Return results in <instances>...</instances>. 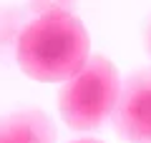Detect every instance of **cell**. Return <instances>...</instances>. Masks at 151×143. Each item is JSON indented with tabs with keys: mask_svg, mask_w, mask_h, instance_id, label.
<instances>
[{
	"mask_svg": "<svg viewBox=\"0 0 151 143\" xmlns=\"http://www.w3.org/2000/svg\"><path fill=\"white\" fill-rule=\"evenodd\" d=\"M88 48L91 38L81 18L63 8H50L20 30L15 60L38 83H68L88 63Z\"/></svg>",
	"mask_w": 151,
	"mask_h": 143,
	"instance_id": "1",
	"label": "cell"
},
{
	"mask_svg": "<svg viewBox=\"0 0 151 143\" xmlns=\"http://www.w3.org/2000/svg\"><path fill=\"white\" fill-rule=\"evenodd\" d=\"M119 95L121 78L116 65L103 55H91L81 73H76L60 88V118L76 131H93L108 116H113Z\"/></svg>",
	"mask_w": 151,
	"mask_h": 143,
	"instance_id": "2",
	"label": "cell"
},
{
	"mask_svg": "<svg viewBox=\"0 0 151 143\" xmlns=\"http://www.w3.org/2000/svg\"><path fill=\"white\" fill-rule=\"evenodd\" d=\"M113 126L131 143H151V75L134 73L121 83Z\"/></svg>",
	"mask_w": 151,
	"mask_h": 143,
	"instance_id": "3",
	"label": "cell"
},
{
	"mask_svg": "<svg viewBox=\"0 0 151 143\" xmlns=\"http://www.w3.org/2000/svg\"><path fill=\"white\" fill-rule=\"evenodd\" d=\"M55 128L38 108L18 111L0 118V143H53Z\"/></svg>",
	"mask_w": 151,
	"mask_h": 143,
	"instance_id": "4",
	"label": "cell"
},
{
	"mask_svg": "<svg viewBox=\"0 0 151 143\" xmlns=\"http://www.w3.org/2000/svg\"><path fill=\"white\" fill-rule=\"evenodd\" d=\"M146 50L151 53V20H149V25H146Z\"/></svg>",
	"mask_w": 151,
	"mask_h": 143,
	"instance_id": "5",
	"label": "cell"
},
{
	"mask_svg": "<svg viewBox=\"0 0 151 143\" xmlns=\"http://www.w3.org/2000/svg\"><path fill=\"white\" fill-rule=\"evenodd\" d=\"M73 143H101V141H93V138H81V141H73Z\"/></svg>",
	"mask_w": 151,
	"mask_h": 143,
	"instance_id": "6",
	"label": "cell"
}]
</instances>
